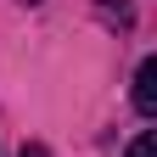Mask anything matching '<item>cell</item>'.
Here are the masks:
<instances>
[{
  "label": "cell",
  "instance_id": "6da1fadb",
  "mask_svg": "<svg viewBox=\"0 0 157 157\" xmlns=\"http://www.w3.org/2000/svg\"><path fill=\"white\" fill-rule=\"evenodd\" d=\"M135 112L157 118V56H146L140 73H135Z\"/></svg>",
  "mask_w": 157,
  "mask_h": 157
},
{
  "label": "cell",
  "instance_id": "3957f363",
  "mask_svg": "<svg viewBox=\"0 0 157 157\" xmlns=\"http://www.w3.org/2000/svg\"><path fill=\"white\" fill-rule=\"evenodd\" d=\"M23 157H51V151L45 146H23Z\"/></svg>",
  "mask_w": 157,
  "mask_h": 157
},
{
  "label": "cell",
  "instance_id": "277c9868",
  "mask_svg": "<svg viewBox=\"0 0 157 157\" xmlns=\"http://www.w3.org/2000/svg\"><path fill=\"white\" fill-rule=\"evenodd\" d=\"M28 6H34V0H28Z\"/></svg>",
  "mask_w": 157,
  "mask_h": 157
},
{
  "label": "cell",
  "instance_id": "7a4b0ae2",
  "mask_svg": "<svg viewBox=\"0 0 157 157\" xmlns=\"http://www.w3.org/2000/svg\"><path fill=\"white\" fill-rule=\"evenodd\" d=\"M124 157H157V129H146V135H135Z\"/></svg>",
  "mask_w": 157,
  "mask_h": 157
}]
</instances>
